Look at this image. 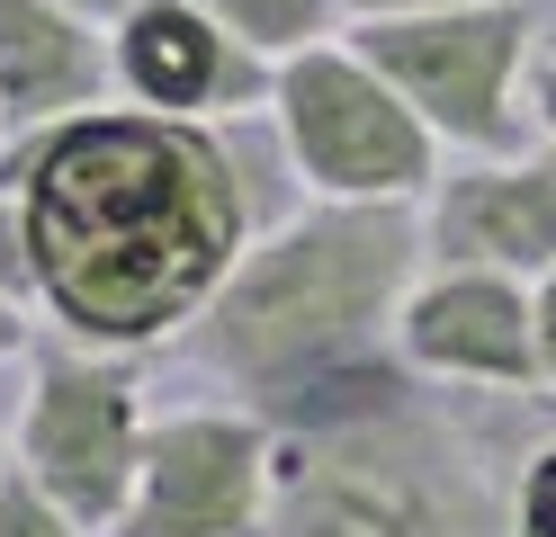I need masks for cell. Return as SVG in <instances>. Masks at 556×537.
<instances>
[{
  "instance_id": "4",
  "label": "cell",
  "mask_w": 556,
  "mask_h": 537,
  "mask_svg": "<svg viewBox=\"0 0 556 537\" xmlns=\"http://www.w3.org/2000/svg\"><path fill=\"white\" fill-rule=\"evenodd\" d=\"M351 46L413 99L440 143L458 153H520L530 135V63L539 10L530 0H467V10H413V18H351Z\"/></svg>"
},
{
  "instance_id": "20",
  "label": "cell",
  "mask_w": 556,
  "mask_h": 537,
  "mask_svg": "<svg viewBox=\"0 0 556 537\" xmlns=\"http://www.w3.org/2000/svg\"><path fill=\"white\" fill-rule=\"evenodd\" d=\"M63 10H81V18H99V27H117V18L135 10V0H63Z\"/></svg>"
},
{
  "instance_id": "10",
  "label": "cell",
  "mask_w": 556,
  "mask_h": 537,
  "mask_svg": "<svg viewBox=\"0 0 556 537\" xmlns=\"http://www.w3.org/2000/svg\"><path fill=\"white\" fill-rule=\"evenodd\" d=\"M431 260L458 269H511V278H547L556 269V143L547 153H476L458 179L431 189L422 215Z\"/></svg>"
},
{
  "instance_id": "11",
  "label": "cell",
  "mask_w": 556,
  "mask_h": 537,
  "mask_svg": "<svg viewBox=\"0 0 556 537\" xmlns=\"http://www.w3.org/2000/svg\"><path fill=\"white\" fill-rule=\"evenodd\" d=\"M117 90L109 27L63 0H0V126H54Z\"/></svg>"
},
{
  "instance_id": "1",
  "label": "cell",
  "mask_w": 556,
  "mask_h": 537,
  "mask_svg": "<svg viewBox=\"0 0 556 537\" xmlns=\"http://www.w3.org/2000/svg\"><path fill=\"white\" fill-rule=\"evenodd\" d=\"M27 206L37 305L90 349H153L189 332L252 251V179L206 117L81 107L0 153Z\"/></svg>"
},
{
  "instance_id": "17",
  "label": "cell",
  "mask_w": 556,
  "mask_h": 537,
  "mask_svg": "<svg viewBox=\"0 0 556 537\" xmlns=\"http://www.w3.org/2000/svg\"><path fill=\"white\" fill-rule=\"evenodd\" d=\"M530 117H539V135L556 143V54H539V63H530Z\"/></svg>"
},
{
  "instance_id": "8",
  "label": "cell",
  "mask_w": 556,
  "mask_h": 537,
  "mask_svg": "<svg viewBox=\"0 0 556 537\" xmlns=\"http://www.w3.org/2000/svg\"><path fill=\"white\" fill-rule=\"evenodd\" d=\"M395 349H404V368L448 376V385H539L530 286L511 269L440 260L431 278H413V296L395 314Z\"/></svg>"
},
{
  "instance_id": "13",
  "label": "cell",
  "mask_w": 556,
  "mask_h": 537,
  "mask_svg": "<svg viewBox=\"0 0 556 537\" xmlns=\"http://www.w3.org/2000/svg\"><path fill=\"white\" fill-rule=\"evenodd\" d=\"M0 537H81V520L27 475V465H0Z\"/></svg>"
},
{
  "instance_id": "3",
  "label": "cell",
  "mask_w": 556,
  "mask_h": 537,
  "mask_svg": "<svg viewBox=\"0 0 556 537\" xmlns=\"http://www.w3.org/2000/svg\"><path fill=\"white\" fill-rule=\"evenodd\" d=\"M261 537H503V493L404 385L359 412L296 421L288 457L269 448Z\"/></svg>"
},
{
  "instance_id": "15",
  "label": "cell",
  "mask_w": 556,
  "mask_h": 537,
  "mask_svg": "<svg viewBox=\"0 0 556 537\" xmlns=\"http://www.w3.org/2000/svg\"><path fill=\"white\" fill-rule=\"evenodd\" d=\"M511 537H556V448H539V457H530V475H520Z\"/></svg>"
},
{
  "instance_id": "2",
  "label": "cell",
  "mask_w": 556,
  "mask_h": 537,
  "mask_svg": "<svg viewBox=\"0 0 556 537\" xmlns=\"http://www.w3.org/2000/svg\"><path fill=\"white\" fill-rule=\"evenodd\" d=\"M422 251L431 242L404 197H315L206 296V314L189 322L198 368H216L278 421L305 412L315 394L377 368V341H395Z\"/></svg>"
},
{
  "instance_id": "9",
  "label": "cell",
  "mask_w": 556,
  "mask_h": 537,
  "mask_svg": "<svg viewBox=\"0 0 556 537\" xmlns=\"http://www.w3.org/2000/svg\"><path fill=\"white\" fill-rule=\"evenodd\" d=\"M109 63L126 107H153V117H216V107H252L269 99V72L252 46L198 10V0H135L109 27Z\"/></svg>"
},
{
  "instance_id": "18",
  "label": "cell",
  "mask_w": 556,
  "mask_h": 537,
  "mask_svg": "<svg viewBox=\"0 0 556 537\" xmlns=\"http://www.w3.org/2000/svg\"><path fill=\"white\" fill-rule=\"evenodd\" d=\"M413 10H467V0H341V18H413Z\"/></svg>"
},
{
  "instance_id": "14",
  "label": "cell",
  "mask_w": 556,
  "mask_h": 537,
  "mask_svg": "<svg viewBox=\"0 0 556 537\" xmlns=\"http://www.w3.org/2000/svg\"><path fill=\"white\" fill-rule=\"evenodd\" d=\"M0 296L37 305V242H27V206L0 189Z\"/></svg>"
},
{
  "instance_id": "6",
  "label": "cell",
  "mask_w": 556,
  "mask_h": 537,
  "mask_svg": "<svg viewBox=\"0 0 556 537\" xmlns=\"http://www.w3.org/2000/svg\"><path fill=\"white\" fill-rule=\"evenodd\" d=\"M18 457L81 528H117L135 493V457H144L135 376L81 349L37 358V385H27V412H18Z\"/></svg>"
},
{
  "instance_id": "19",
  "label": "cell",
  "mask_w": 556,
  "mask_h": 537,
  "mask_svg": "<svg viewBox=\"0 0 556 537\" xmlns=\"http://www.w3.org/2000/svg\"><path fill=\"white\" fill-rule=\"evenodd\" d=\"M18 349H27V305L0 296V358H18Z\"/></svg>"
},
{
  "instance_id": "5",
  "label": "cell",
  "mask_w": 556,
  "mask_h": 537,
  "mask_svg": "<svg viewBox=\"0 0 556 537\" xmlns=\"http://www.w3.org/2000/svg\"><path fill=\"white\" fill-rule=\"evenodd\" d=\"M269 117L296 179L324 197H422L440 179V135L351 36H324L269 72Z\"/></svg>"
},
{
  "instance_id": "7",
  "label": "cell",
  "mask_w": 556,
  "mask_h": 537,
  "mask_svg": "<svg viewBox=\"0 0 556 537\" xmlns=\"http://www.w3.org/2000/svg\"><path fill=\"white\" fill-rule=\"evenodd\" d=\"M261 520H269V430L252 412L144 421L117 537H261Z\"/></svg>"
},
{
  "instance_id": "12",
  "label": "cell",
  "mask_w": 556,
  "mask_h": 537,
  "mask_svg": "<svg viewBox=\"0 0 556 537\" xmlns=\"http://www.w3.org/2000/svg\"><path fill=\"white\" fill-rule=\"evenodd\" d=\"M206 18H216L233 46H252L261 63H288L305 46H324V36H341L351 18H341V0H198Z\"/></svg>"
},
{
  "instance_id": "16",
  "label": "cell",
  "mask_w": 556,
  "mask_h": 537,
  "mask_svg": "<svg viewBox=\"0 0 556 537\" xmlns=\"http://www.w3.org/2000/svg\"><path fill=\"white\" fill-rule=\"evenodd\" d=\"M530 322H539V376L556 385V269L539 278V296H530Z\"/></svg>"
}]
</instances>
